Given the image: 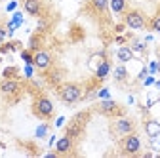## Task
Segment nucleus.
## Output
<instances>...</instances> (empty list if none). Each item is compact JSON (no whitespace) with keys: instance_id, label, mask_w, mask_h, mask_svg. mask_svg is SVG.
<instances>
[{"instance_id":"f257e3e1","label":"nucleus","mask_w":160,"mask_h":158,"mask_svg":"<svg viewBox=\"0 0 160 158\" xmlns=\"http://www.w3.org/2000/svg\"><path fill=\"white\" fill-rule=\"evenodd\" d=\"M57 95L65 105H74L80 99H84V91L82 86L76 84V82H65V84H59L57 86Z\"/></svg>"},{"instance_id":"f03ea898","label":"nucleus","mask_w":160,"mask_h":158,"mask_svg":"<svg viewBox=\"0 0 160 158\" xmlns=\"http://www.w3.org/2000/svg\"><path fill=\"white\" fill-rule=\"evenodd\" d=\"M31 109H32V114L36 118H40V120H44V122L52 120L53 114H55V107H53L52 99H50L48 95H44V93H40V95L34 97Z\"/></svg>"},{"instance_id":"7ed1b4c3","label":"nucleus","mask_w":160,"mask_h":158,"mask_svg":"<svg viewBox=\"0 0 160 158\" xmlns=\"http://www.w3.org/2000/svg\"><path fill=\"white\" fill-rule=\"evenodd\" d=\"M88 118H90V112H88V111L80 112V114H76V116L72 118V120L67 124V128H65V135L72 137L74 141H76V139H80V137L84 135V128H86Z\"/></svg>"},{"instance_id":"20e7f679","label":"nucleus","mask_w":160,"mask_h":158,"mask_svg":"<svg viewBox=\"0 0 160 158\" xmlns=\"http://www.w3.org/2000/svg\"><path fill=\"white\" fill-rule=\"evenodd\" d=\"M120 152H122L124 156H137L139 152H141V139H139V135L135 131L120 137Z\"/></svg>"},{"instance_id":"39448f33","label":"nucleus","mask_w":160,"mask_h":158,"mask_svg":"<svg viewBox=\"0 0 160 158\" xmlns=\"http://www.w3.org/2000/svg\"><path fill=\"white\" fill-rule=\"evenodd\" d=\"M132 131H135V122L132 120V118L124 116V114L116 116L112 120V124H111V133L114 137H124V135H128Z\"/></svg>"},{"instance_id":"423d86ee","label":"nucleus","mask_w":160,"mask_h":158,"mask_svg":"<svg viewBox=\"0 0 160 158\" xmlns=\"http://www.w3.org/2000/svg\"><path fill=\"white\" fill-rule=\"evenodd\" d=\"M124 25L132 31H141L147 27V17L141 10H126L124 13Z\"/></svg>"},{"instance_id":"0eeeda50","label":"nucleus","mask_w":160,"mask_h":158,"mask_svg":"<svg viewBox=\"0 0 160 158\" xmlns=\"http://www.w3.org/2000/svg\"><path fill=\"white\" fill-rule=\"evenodd\" d=\"M97 112L107 116V118H116V116H122L124 114V107L118 105L112 99H103L101 103L97 105Z\"/></svg>"},{"instance_id":"6e6552de","label":"nucleus","mask_w":160,"mask_h":158,"mask_svg":"<svg viewBox=\"0 0 160 158\" xmlns=\"http://www.w3.org/2000/svg\"><path fill=\"white\" fill-rule=\"evenodd\" d=\"M32 65L38 69V71H42V72H48L53 65V57L48 50H36L34 52V57H32Z\"/></svg>"},{"instance_id":"1a4fd4ad","label":"nucleus","mask_w":160,"mask_h":158,"mask_svg":"<svg viewBox=\"0 0 160 158\" xmlns=\"http://www.w3.org/2000/svg\"><path fill=\"white\" fill-rule=\"evenodd\" d=\"M21 91V84H19L17 78H4L2 82H0V93L2 95H17Z\"/></svg>"},{"instance_id":"9d476101","label":"nucleus","mask_w":160,"mask_h":158,"mask_svg":"<svg viewBox=\"0 0 160 158\" xmlns=\"http://www.w3.org/2000/svg\"><path fill=\"white\" fill-rule=\"evenodd\" d=\"M72 149H74V139L69 137V135H63V137H59L55 141V154L65 156V154H71Z\"/></svg>"},{"instance_id":"9b49d317","label":"nucleus","mask_w":160,"mask_h":158,"mask_svg":"<svg viewBox=\"0 0 160 158\" xmlns=\"http://www.w3.org/2000/svg\"><path fill=\"white\" fill-rule=\"evenodd\" d=\"M42 0H23V10L32 17H38L42 13Z\"/></svg>"},{"instance_id":"f8f14e48","label":"nucleus","mask_w":160,"mask_h":158,"mask_svg":"<svg viewBox=\"0 0 160 158\" xmlns=\"http://www.w3.org/2000/svg\"><path fill=\"white\" fill-rule=\"evenodd\" d=\"M109 72H111V61L105 57L103 61L97 65V69H95V78H97V80H105V78L109 76Z\"/></svg>"},{"instance_id":"ddd939ff","label":"nucleus","mask_w":160,"mask_h":158,"mask_svg":"<svg viewBox=\"0 0 160 158\" xmlns=\"http://www.w3.org/2000/svg\"><path fill=\"white\" fill-rule=\"evenodd\" d=\"M109 8L116 15H124L128 10V0H109Z\"/></svg>"},{"instance_id":"4468645a","label":"nucleus","mask_w":160,"mask_h":158,"mask_svg":"<svg viewBox=\"0 0 160 158\" xmlns=\"http://www.w3.org/2000/svg\"><path fill=\"white\" fill-rule=\"evenodd\" d=\"M145 133L151 137V139L158 137L160 135V122H156V120H145Z\"/></svg>"},{"instance_id":"2eb2a0df","label":"nucleus","mask_w":160,"mask_h":158,"mask_svg":"<svg viewBox=\"0 0 160 158\" xmlns=\"http://www.w3.org/2000/svg\"><path fill=\"white\" fill-rule=\"evenodd\" d=\"M90 6L95 13L99 15H105L107 10H109V0H90Z\"/></svg>"},{"instance_id":"dca6fc26","label":"nucleus","mask_w":160,"mask_h":158,"mask_svg":"<svg viewBox=\"0 0 160 158\" xmlns=\"http://www.w3.org/2000/svg\"><path fill=\"white\" fill-rule=\"evenodd\" d=\"M116 57H118L120 63H128V61L133 59V50L128 48V46H120V50L116 52Z\"/></svg>"},{"instance_id":"f3484780","label":"nucleus","mask_w":160,"mask_h":158,"mask_svg":"<svg viewBox=\"0 0 160 158\" xmlns=\"http://www.w3.org/2000/svg\"><path fill=\"white\" fill-rule=\"evenodd\" d=\"M112 74H114V80H116V82H126V80H128V69L124 67V63H120V65L114 69Z\"/></svg>"},{"instance_id":"a211bd4d","label":"nucleus","mask_w":160,"mask_h":158,"mask_svg":"<svg viewBox=\"0 0 160 158\" xmlns=\"http://www.w3.org/2000/svg\"><path fill=\"white\" fill-rule=\"evenodd\" d=\"M19 46V42H4V44H0V53H10V52H13V50H17Z\"/></svg>"},{"instance_id":"6ab92c4d","label":"nucleus","mask_w":160,"mask_h":158,"mask_svg":"<svg viewBox=\"0 0 160 158\" xmlns=\"http://www.w3.org/2000/svg\"><path fill=\"white\" fill-rule=\"evenodd\" d=\"M149 27H151V31H154V32H160V10L152 15V19L149 21Z\"/></svg>"},{"instance_id":"aec40b11","label":"nucleus","mask_w":160,"mask_h":158,"mask_svg":"<svg viewBox=\"0 0 160 158\" xmlns=\"http://www.w3.org/2000/svg\"><path fill=\"white\" fill-rule=\"evenodd\" d=\"M29 50H31V52L40 50V32H36V34L31 36V40H29Z\"/></svg>"},{"instance_id":"412c9836","label":"nucleus","mask_w":160,"mask_h":158,"mask_svg":"<svg viewBox=\"0 0 160 158\" xmlns=\"http://www.w3.org/2000/svg\"><path fill=\"white\" fill-rule=\"evenodd\" d=\"M48 82H50L52 86H59V84H61V72H59V71H53V72H50V76H48Z\"/></svg>"},{"instance_id":"4be33fe9","label":"nucleus","mask_w":160,"mask_h":158,"mask_svg":"<svg viewBox=\"0 0 160 158\" xmlns=\"http://www.w3.org/2000/svg\"><path fill=\"white\" fill-rule=\"evenodd\" d=\"M21 57H23L25 63L32 65V57H34V53H31V50H23V52H21Z\"/></svg>"},{"instance_id":"5701e85b","label":"nucleus","mask_w":160,"mask_h":158,"mask_svg":"<svg viewBox=\"0 0 160 158\" xmlns=\"http://www.w3.org/2000/svg\"><path fill=\"white\" fill-rule=\"evenodd\" d=\"M46 133H48V124H42V126H38V130H36V137H46Z\"/></svg>"},{"instance_id":"b1692460","label":"nucleus","mask_w":160,"mask_h":158,"mask_svg":"<svg viewBox=\"0 0 160 158\" xmlns=\"http://www.w3.org/2000/svg\"><path fill=\"white\" fill-rule=\"evenodd\" d=\"M15 76H17V69L15 67H8L4 71V78H15Z\"/></svg>"},{"instance_id":"393cba45","label":"nucleus","mask_w":160,"mask_h":158,"mask_svg":"<svg viewBox=\"0 0 160 158\" xmlns=\"http://www.w3.org/2000/svg\"><path fill=\"white\" fill-rule=\"evenodd\" d=\"M132 50H133V52H139V53H143V52H145V46H143L141 42H133V44H132Z\"/></svg>"},{"instance_id":"a878e982","label":"nucleus","mask_w":160,"mask_h":158,"mask_svg":"<svg viewBox=\"0 0 160 158\" xmlns=\"http://www.w3.org/2000/svg\"><path fill=\"white\" fill-rule=\"evenodd\" d=\"M8 34H10V32H8L4 27H0V44H4V42H6V36H8Z\"/></svg>"},{"instance_id":"bb28decb","label":"nucleus","mask_w":160,"mask_h":158,"mask_svg":"<svg viewBox=\"0 0 160 158\" xmlns=\"http://www.w3.org/2000/svg\"><path fill=\"white\" fill-rule=\"evenodd\" d=\"M97 95H99V97H103V99H107V97H109V91H107V90H101Z\"/></svg>"},{"instance_id":"cd10ccee","label":"nucleus","mask_w":160,"mask_h":158,"mask_svg":"<svg viewBox=\"0 0 160 158\" xmlns=\"http://www.w3.org/2000/svg\"><path fill=\"white\" fill-rule=\"evenodd\" d=\"M156 65H158V71H160V61H158V63H156Z\"/></svg>"},{"instance_id":"c85d7f7f","label":"nucleus","mask_w":160,"mask_h":158,"mask_svg":"<svg viewBox=\"0 0 160 158\" xmlns=\"http://www.w3.org/2000/svg\"><path fill=\"white\" fill-rule=\"evenodd\" d=\"M156 86H158V90H160V82H156Z\"/></svg>"}]
</instances>
